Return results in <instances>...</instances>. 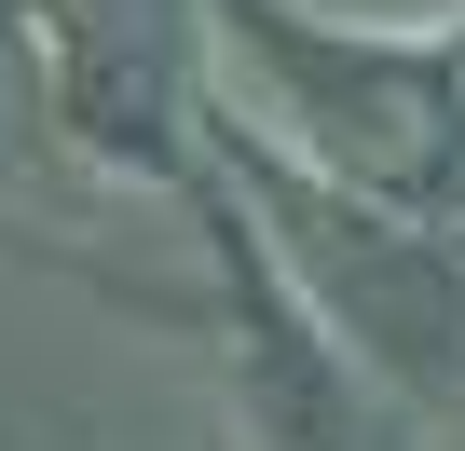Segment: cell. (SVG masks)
I'll list each match as a JSON object with an SVG mask.
<instances>
[{"label":"cell","mask_w":465,"mask_h":451,"mask_svg":"<svg viewBox=\"0 0 465 451\" xmlns=\"http://www.w3.org/2000/svg\"><path fill=\"white\" fill-rule=\"evenodd\" d=\"M219 42L288 96V151L397 219H465V28L451 42H342L288 0H205Z\"/></svg>","instance_id":"6da1fadb"},{"label":"cell","mask_w":465,"mask_h":451,"mask_svg":"<svg viewBox=\"0 0 465 451\" xmlns=\"http://www.w3.org/2000/svg\"><path fill=\"white\" fill-rule=\"evenodd\" d=\"M205 151H219L232 191L274 219L288 274L315 288V315L383 383H411V397H451L465 383V219H397V205L315 178L302 151H261L247 123H219V110H205Z\"/></svg>","instance_id":"7a4b0ae2"},{"label":"cell","mask_w":465,"mask_h":451,"mask_svg":"<svg viewBox=\"0 0 465 451\" xmlns=\"http://www.w3.org/2000/svg\"><path fill=\"white\" fill-rule=\"evenodd\" d=\"M205 233H219V274H232V369H247L261 451H424L411 410H397V383L288 288V260H261V233H247L232 191L205 205Z\"/></svg>","instance_id":"3957f363"},{"label":"cell","mask_w":465,"mask_h":451,"mask_svg":"<svg viewBox=\"0 0 465 451\" xmlns=\"http://www.w3.org/2000/svg\"><path fill=\"white\" fill-rule=\"evenodd\" d=\"M192 0H42L55 42V110L110 151V164H178L192 151Z\"/></svg>","instance_id":"277c9868"}]
</instances>
